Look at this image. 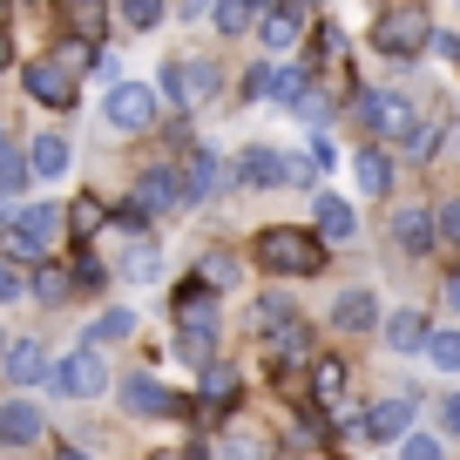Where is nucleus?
I'll return each instance as SVG.
<instances>
[{"instance_id": "412c9836", "label": "nucleus", "mask_w": 460, "mask_h": 460, "mask_svg": "<svg viewBox=\"0 0 460 460\" xmlns=\"http://www.w3.org/2000/svg\"><path fill=\"white\" fill-rule=\"evenodd\" d=\"M318 237H325V244H345V237H352V230H359V217H352V203L345 197H318Z\"/></svg>"}, {"instance_id": "f704fd0d", "label": "nucleus", "mask_w": 460, "mask_h": 460, "mask_svg": "<svg viewBox=\"0 0 460 460\" xmlns=\"http://www.w3.org/2000/svg\"><path fill=\"white\" fill-rule=\"evenodd\" d=\"M68 271H75V285H82V291H95L102 278H109V271H102V258H95V251H82V258H75Z\"/></svg>"}, {"instance_id": "39448f33", "label": "nucleus", "mask_w": 460, "mask_h": 460, "mask_svg": "<svg viewBox=\"0 0 460 460\" xmlns=\"http://www.w3.org/2000/svg\"><path fill=\"white\" fill-rule=\"evenodd\" d=\"M156 109H163V95H156L149 82H115V88H109V102H102L109 129H122V136L156 129Z\"/></svg>"}, {"instance_id": "c9c22d12", "label": "nucleus", "mask_w": 460, "mask_h": 460, "mask_svg": "<svg viewBox=\"0 0 460 460\" xmlns=\"http://www.w3.org/2000/svg\"><path fill=\"white\" fill-rule=\"evenodd\" d=\"M156 264H163V258H156V244H136V251H129V264H122V278H156Z\"/></svg>"}, {"instance_id": "8fccbe9b", "label": "nucleus", "mask_w": 460, "mask_h": 460, "mask_svg": "<svg viewBox=\"0 0 460 460\" xmlns=\"http://www.w3.org/2000/svg\"><path fill=\"white\" fill-rule=\"evenodd\" d=\"M183 460H203V454H183Z\"/></svg>"}, {"instance_id": "f257e3e1", "label": "nucleus", "mask_w": 460, "mask_h": 460, "mask_svg": "<svg viewBox=\"0 0 460 460\" xmlns=\"http://www.w3.org/2000/svg\"><path fill=\"white\" fill-rule=\"evenodd\" d=\"M61 217L68 210H55V203H28V210L0 217V258L7 264H48V251L61 237Z\"/></svg>"}, {"instance_id": "a19ab883", "label": "nucleus", "mask_w": 460, "mask_h": 460, "mask_svg": "<svg viewBox=\"0 0 460 460\" xmlns=\"http://www.w3.org/2000/svg\"><path fill=\"white\" fill-rule=\"evenodd\" d=\"M440 244H460V203H447V210H440Z\"/></svg>"}, {"instance_id": "aec40b11", "label": "nucleus", "mask_w": 460, "mask_h": 460, "mask_svg": "<svg viewBox=\"0 0 460 460\" xmlns=\"http://www.w3.org/2000/svg\"><path fill=\"white\" fill-rule=\"evenodd\" d=\"M312 95V82H305V68H264V102H278V109L298 115V102Z\"/></svg>"}, {"instance_id": "dca6fc26", "label": "nucleus", "mask_w": 460, "mask_h": 460, "mask_svg": "<svg viewBox=\"0 0 460 460\" xmlns=\"http://www.w3.org/2000/svg\"><path fill=\"white\" fill-rule=\"evenodd\" d=\"M393 237H400V251L427 258V251L440 244V210H400L393 217Z\"/></svg>"}, {"instance_id": "3c124183", "label": "nucleus", "mask_w": 460, "mask_h": 460, "mask_svg": "<svg viewBox=\"0 0 460 460\" xmlns=\"http://www.w3.org/2000/svg\"><path fill=\"white\" fill-rule=\"evenodd\" d=\"M298 7H312V0H298Z\"/></svg>"}, {"instance_id": "de8ad7c7", "label": "nucleus", "mask_w": 460, "mask_h": 460, "mask_svg": "<svg viewBox=\"0 0 460 460\" xmlns=\"http://www.w3.org/2000/svg\"><path fill=\"white\" fill-rule=\"evenodd\" d=\"M0 156H7V129H0Z\"/></svg>"}, {"instance_id": "393cba45", "label": "nucleus", "mask_w": 460, "mask_h": 460, "mask_svg": "<svg viewBox=\"0 0 460 460\" xmlns=\"http://www.w3.org/2000/svg\"><path fill=\"white\" fill-rule=\"evenodd\" d=\"M34 298H41V305H68V298H75V271L41 264V271H34Z\"/></svg>"}, {"instance_id": "49530a36", "label": "nucleus", "mask_w": 460, "mask_h": 460, "mask_svg": "<svg viewBox=\"0 0 460 460\" xmlns=\"http://www.w3.org/2000/svg\"><path fill=\"white\" fill-rule=\"evenodd\" d=\"M55 460H88V454H75V447H61V454H55Z\"/></svg>"}, {"instance_id": "c756f323", "label": "nucleus", "mask_w": 460, "mask_h": 460, "mask_svg": "<svg viewBox=\"0 0 460 460\" xmlns=\"http://www.w3.org/2000/svg\"><path fill=\"white\" fill-rule=\"evenodd\" d=\"M291 325H298V312H291L285 298H258V332L264 339H278V332H291Z\"/></svg>"}, {"instance_id": "ddd939ff", "label": "nucleus", "mask_w": 460, "mask_h": 460, "mask_svg": "<svg viewBox=\"0 0 460 460\" xmlns=\"http://www.w3.org/2000/svg\"><path fill=\"white\" fill-rule=\"evenodd\" d=\"M122 406H129L136 420H156V413H176V393L163 386V379L136 373V379H122Z\"/></svg>"}, {"instance_id": "603ef678", "label": "nucleus", "mask_w": 460, "mask_h": 460, "mask_svg": "<svg viewBox=\"0 0 460 460\" xmlns=\"http://www.w3.org/2000/svg\"><path fill=\"white\" fill-rule=\"evenodd\" d=\"M61 7H68V0H61Z\"/></svg>"}, {"instance_id": "b1692460", "label": "nucleus", "mask_w": 460, "mask_h": 460, "mask_svg": "<svg viewBox=\"0 0 460 460\" xmlns=\"http://www.w3.org/2000/svg\"><path fill=\"white\" fill-rule=\"evenodd\" d=\"M258 14H264L258 0H217V7H210L217 34H251V28H258Z\"/></svg>"}, {"instance_id": "5701e85b", "label": "nucleus", "mask_w": 460, "mask_h": 460, "mask_svg": "<svg viewBox=\"0 0 460 460\" xmlns=\"http://www.w3.org/2000/svg\"><path fill=\"white\" fill-rule=\"evenodd\" d=\"M122 339H136V312L129 305H109V312L88 325V345H122Z\"/></svg>"}, {"instance_id": "2eb2a0df", "label": "nucleus", "mask_w": 460, "mask_h": 460, "mask_svg": "<svg viewBox=\"0 0 460 460\" xmlns=\"http://www.w3.org/2000/svg\"><path fill=\"white\" fill-rule=\"evenodd\" d=\"M0 366H7V379H14V386H41V379L55 373V359L41 352V339H14Z\"/></svg>"}, {"instance_id": "4be33fe9", "label": "nucleus", "mask_w": 460, "mask_h": 460, "mask_svg": "<svg viewBox=\"0 0 460 460\" xmlns=\"http://www.w3.org/2000/svg\"><path fill=\"white\" fill-rule=\"evenodd\" d=\"M28 163L41 183H55V176H68V136H34L28 143Z\"/></svg>"}, {"instance_id": "e433bc0d", "label": "nucleus", "mask_w": 460, "mask_h": 460, "mask_svg": "<svg viewBox=\"0 0 460 460\" xmlns=\"http://www.w3.org/2000/svg\"><path fill=\"white\" fill-rule=\"evenodd\" d=\"M400 460H447V454H440V440H433V433H406Z\"/></svg>"}, {"instance_id": "473e14b6", "label": "nucleus", "mask_w": 460, "mask_h": 460, "mask_svg": "<svg viewBox=\"0 0 460 460\" xmlns=\"http://www.w3.org/2000/svg\"><path fill=\"white\" fill-rule=\"evenodd\" d=\"M433 143H440V129H433V115H420V122H413V129H406V156H433Z\"/></svg>"}, {"instance_id": "6e6552de", "label": "nucleus", "mask_w": 460, "mask_h": 460, "mask_svg": "<svg viewBox=\"0 0 460 460\" xmlns=\"http://www.w3.org/2000/svg\"><path fill=\"white\" fill-rule=\"evenodd\" d=\"M21 88H28V95L41 102V109H75V75L61 68L55 55L28 61V68H21Z\"/></svg>"}, {"instance_id": "72a5a7b5", "label": "nucleus", "mask_w": 460, "mask_h": 460, "mask_svg": "<svg viewBox=\"0 0 460 460\" xmlns=\"http://www.w3.org/2000/svg\"><path fill=\"white\" fill-rule=\"evenodd\" d=\"M21 291H34V278L21 271V264H7V258H0V305H14Z\"/></svg>"}, {"instance_id": "a211bd4d", "label": "nucleus", "mask_w": 460, "mask_h": 460, "mask_svg": "<svg viewBox=\"0 0 460 460\" xmlns=\"http://www.w3.org/2000/svg\"><path fill=\"white\" fill-rule=\"evenodd\" d=\"M379 339L393 345V352H427V339H433V325L420 312H386V325H379Z\"/></svg>"}, {"instance_id": "6ab92c4d", "label": "nucleus", "mask_w": 460, "mask_h": 460, "mask_svg": "<svg viewBox=\"0 0 460 460\" xmlns=\"http://www.w3.org/2000/svg\"><path fill=\"white\" fill-rule=\"evenodd\" d=\"M352 176H359L366 197H386V190H393V156H386L379 143H366L359 156H352Z\"/></svg>"}, {"instance_id": "0eeeda50", "label": "nucleus", "mask_w": 460, "mask_h": 460, "mask_svg": "<svg viewBox=\"0 0 460 460\" xmlns=\"http://www.w3.org/2000/svg\"><path fill=\"white\" fill-rule=\"evenodd\" d=\"M48 386H55L61 400H95V393L109 386V366H102V345H82V352H68V359H55Z\"/></svg>"}, {"instance_id": "f3484780", "label": "nucleus", "mask_w": 460, "mask_h": 460, "mask_svg": "<svg viewBox=\"0 0 460 460\" xmlns=\"http://www.w3.org/2000/svg\"><path fill=\"white\" fill-rule=\"evenodd\" d=\"M359 427L366 440H400V433H413V400H373Z\"/></svg>"}, {"instance_id": "4c0bfd02", "label": "nucleus", "mask_w": 460, "mask_h": 460, "mask_svg": "<svg viewBox=\"0 0 460 460\" xmlns=\"http://www.w3.org/2000/svg\"><path fill=\"white\" fill-rule=\"evenodd\" d=\"M68 224H75V230H82V237H88V230L102 224V203H95V197H82V203H75V210H68Z\"/></svg>"}, {"instance_id": "2f4dec72", "label": "nucleus", "mask_w": 460, "mask_h": 460, "mask_svg": "<svg viewBox=\"0 0 460 460\" xmlns=\"http://www.w3.org/2000/svg\"><path fill=\"white\" fill-rule=\"evenodd\" d=\"M68 14H75V41H95V28H102V0H68Z\"/></svg>"}, {"instance_id": "423d86ee", "label": "nucleus", "mask_w": 460, "mask_h": 460, "mask_svg": "<svg viewBox=\"0 0 460 460\" xmlns=\"http://www.w3.org/2000/svg\"><path fill=\"white\" fill-rule=\"evenodd\" d=\"M210 95H217V68L210 61H197V55L163 61V102H170V109H203Z\"/></svg>"}, {"instance_id": "ea45409f", "label": "nucleus", "mask_w": 460, "mask_h": 460, "mask_svg": "<svg viewBox=\"0 0 460 460\" xmlns=\"http://www.w3.org/2000/svg\"><path fill=\"white\" fill-rule=\"evenodd\" d=\"M203 400L224 406V400H230V373H203Z\"/></svg>"}, {"instance_id": "c03bdc74", "label": "nucleus", "mask_w": 460, "mask_h": 460, "mask_svg": "<svg viewBox=\"0 0 460 460\" xmlns=\"http://www.w3.org/2000/svg\"><path fill=\"white\" fill-rule=\"evenodd\" d=\"M447 298H454V312H460V271H454V278H447Z\"/></svg>"}, {"instance_id": "20e7f679", "label": "nucleus", "mask_w": 460, "mask_h": 460, "mask_svg": "<svg viewBox=\"0 0 460 460\" xmlns=\"http://www.w3.org/2000/svg\"><path fill=\"white\" fill-rule=\"evenodd\" d=\"M359 122L373 143H406V129L420 122V109L400 95V88H366L359 95Z\"/></svg>"}, {"instance_id": "1a4fd4ad", "label": "nucleus", "mask_w": 460, "mask_h": 460, "mask_svg": "<svg viewBox=\"0 0 460 460\" xmlns=\"http://www.w3.org/2000/svg\"><path fill=\"white\" fill-rule=\"evenodd\" d=\"M136 203H143V210H183L190 203L183 170H176V163H149V170L136 176Z\"/></svg>"}, {"instance_id": "a878e982", "label": "nucleus", "mask_w": 460, "mask_h": 460, "mask_svg": "<svg viewBox=\"0 0 460 460\" xmlns=\"http://www.w3.org/2000/svg\"><path fill=\"white\" fill-rule=\"evenodd\" d=\"M115 14H122V28H129V34H149L170 7H163V0H115Z\"/></svg>"}, {"instance_id": "58836bf2", "label": "nucleus", "mask_w": 460, "mask_h": 460, "mask_svg": "<svg viewBox=\"0 0 460 460\" xmlns=\"http://www.w3.org/2000/svg\"><path fill=\"white\" fill-rule=\"evenodd\" d=\"M230 278H237V264H230L224 251H217V258H203V285H230Z\"/></svg>"}, {"instance_id": "f03ea898", "label": "nucleus", "mask_w": 460, "mask_h": 460, "mask_svg": "<svg viewBox=\"0 0 460 460\" xmlns=\"http://www.w3.org/2000/svg\"><path fill=\"white\" fill-rule=\"evenodd\" d=\"M258 264H264V271H278V278H312V271H325V237L278 224V230H264V237H258Z\"/></svg>"}, {"instance_id": "c85d7f7f", "label": "nucleus", "mask_w": 460, "mask_h": 460, "mask_svg": "<svg viewBox=\"0 0 460 460\" xmlns=\"http://www.w3.org/2000/svg\"><path fill=\"white\" fill-rule=\"evenodd\" d=\"M427 359L440 366V373H460V325H440L427 339Z\"/></svg>"}, {"instance_id": "9b49d317", "label": "nucleus", "mask_w": 460, "mask_h": 460, "mask_svg": "<svg viewBox=\"0 0 460 460\" xmlns=\"http://www.w3.org/2000/svg\"><path fill=\"white\" fill-rule=\"evenodd\" d=\"M244 176L251 190H285V183H298V156H285V149H244Z\"/></svg>"}, {"instance_id": "7c9ffc66", "label": "nucleus", "mask_w": 460, "mask_h": 460, "mask_svg": "<svg viewBox=\"0 0 460 460\" xmlns=\"http://www.w3.org/2000/svg\"><path fill=\"white\" fill-rule=\"evenodd\" d=\"M28 183H34V163L7 149V156H0V197H21V190H28Z\"/></svg>"}, {"instance_id": "a18cd8bd", "label": "nucleus", "mask_w": 460, "mask_h": 460, "mask_svg": "<svg viewBox=\"0 0 460 460\" xmlns=\"http://www.w3.org/2000/svg\"><path fill=\"white\" fill-rule=\"evenodd\" d=\"M7 61H14V41H7V34H0V68H7Z\"/></svg>"}, {"instance_id": "f8f14e48", "label": "nucleus", "mask_w": 460, "mask_h": 460, "mask_svg": "<svg viewBox=\"0 0 460 460\" xmlns=\"http://www.w3.org/2000/svg\"><path fill=\"white\" fill-rule=\"evenodd\" d=\"M41 433H48V420H41L34 400H7L0 406V447H34Z\"/></svg>"}, {"instance_id": "37998d69", "label": "nucleus", "mask_w": 460, "mask_h": 460, "mask_svg": "<svg viewBox=\"0 0 460 460\" xmlns=\"http://www.w3.org/2000/svg\"><path fill=\"white\" fill-rule=\"evenodd\" d=\"M433 48H440L447 61H460V34H433Z\"/></svg>"}, {"instance_id": "cd10ccee", "label": "nucleus", "mask_w": 460, "mask_h": 460, "mask_svg": "<svg viewBox=\"0 0 460 460\" xmlns=\"http://www.w3.org/2000/svg\"><path fill=\"white\" fill-rule=\"evenodd\" d=\"M217 176H224V170H217V156H210V149H197V156H190V170H183L190 203H197V197H210V190H217Z\"/></svg>"}, {"instance_id": "9d476101", "label": "nucleus", "mask_w": 460, "mask_h": 460, "mask_svg": "<svg viewBox=\"0 0 460 460\" xmlns=\"http://www.w3.org/2000/svg\"><path fill=\"white\" fill-rule=\"evenodd\" d=\"M258 34H264V55H291V48L305 41V7H298V0L264 7V14H258Z\"/></svg>"}, {"instance_id": "4468645a", "label": "nucleus", "mask_w": 460, "mask_h": 460, "mask_svg": "<svg viewBox=\"0 0 460 460\" xmlns=\"http://www.w3.org/2000/svg\"><path fill=\"white\" fill-rule=\"evenodd\" d=\"M332 325L339 332H373V325H386V312H379L373 291H339V298H332Z\"/></svg>"}, {"instance_id": "79ce46f5", "label": "nucleus", "mask_w": 460, "mask_h": 460, "mask_svg": "<svg viewBox=\"0 0 460 460\" xmlns=\"http://www.w3.org/2000/svg\"><path fill=\"white\" fill-rule=\"evenodd\" d=\"M440 420H447V433H460V393H447V406H440Z\"/></svg>"}, {"instance_id": "7ed1b4c3", "label": "nucleus", "mask_w": 460, "mask_h": 460, "mask_svg": "<svg viewBox=\"0 0 460 460\" xmlns=\"http://www.w3.org/2000/svg\"><path fill=\"white\" fill-rule=\"evenodd\" d=\"M373 48H379V55H393V61H420V55L433 48V21H427V7H413V0L386 7V14L373 21Z\"/></svg>"}, {"instance_id": "09e8293b", "label": "nucleus", "mask_w": 460, "mask_h": 460, "mask_svg": "<svg viewBox=\"0 0 460 460\" xmlns=\"http://www.w3.org/2000/svg\"><path fill=\"white\" fill-rule=\"evenodd\" d=\"M258 7H278V0H258Z\"/></svg>"}, {"instance_id": "bb28decb", "label": "nucleus", "mask_w": 460, "mask_h": 460, "mask_svg": "<svg viewBox=\"0 0 460 460\" xmlns=\"http://www.w3.org/2000/svg\"><path fill=\"white\" fill-rule=\"evenodd\" d=\"M312 393H318V406H339L345 400V366L339 359H318L312 366Z\"/></svg>"}]
</instances>
